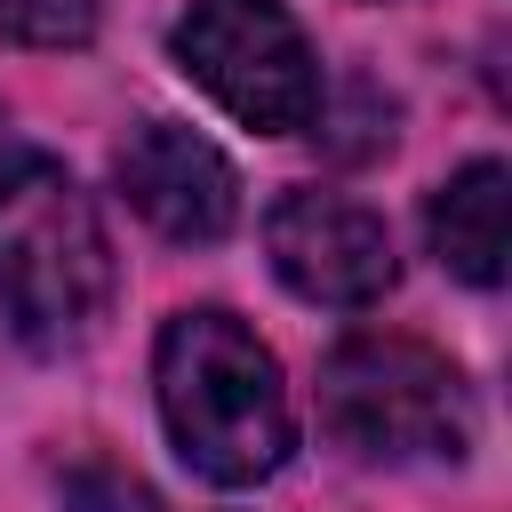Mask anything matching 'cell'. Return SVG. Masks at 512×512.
Here are the masks:
<instances>
[{"label":"cell","instance_id":"cell-1","mask_svg":"<svg viewBox=\"0 0 512 512\" xmlns=\"http://www.w3.org/2000/svg\"><path fill=\"white\" fill-rule=\"evenodd\" d=\"M152 392L176 456L208 488H256L296 456V408H288L280 360L224 304H192L160 328Z\"/></svg>","mask_w":512,"mask_h":512},{"label":"cell","instance_id":"cell-2","mask_svg":"<svg viewBox=\"0 0 512 512\" xmlns=\"http://www.w3.org/2000/svg\"><path fill=\"white\" fill-rule=\"evenodd\" d=\"M0 312L32 352H72L112 312V240L72 168L0 136Z\"/></svg>","mask_w":512,"mask_h":512},{"label":"cell","instance_id":"cell-3","mask_svg":"<svg viewBox=\"0 0 512 512\" xmlns=\"http://www.w3.org/2000/svg\"><path fill=\"white\" fill-rule=\"evenodd\" d=\"M320 432L360 464H456L472 448V384L416 336H344L320 360Z\"/></svg>","mask_w":512,"mask_h":512},{"label":"cell","instance_id":"cell-4","mask_svg":"<svg viewBox=\"0 0 512 512\" xmlns=\"http://www.w3.org/2000/svg\"><path fill=\"white\" fill-rule=\"evenodd\" d=\"M168 56L256 136H296L320 120V56L280 0H192L168 32Z\"/></svg>","mask_w":512,"mask_h":512},{"label":"cell","instance_id":"cell-5","mask_svg":"<svg viewBox=\"0 0 512 512\" xmlns=\"http://www.w3.org/2000/svg\"><path fill=\"white\" fill-rule=\"evenodd\" d=\"M264 256H272L280 288L320 304V312H368L400 280L392 224L368 200L320 192V184H296V192H280L264 208Z\"/></svg>","mask_w":512,"mask_h":512},{"label":"cell","instance_id":"cell-6","mask_svg":"<svg viewBox=\"0 0 512 512\" xmlns=\"http://www.w3.org/2000/svg\"><path fill=\"white\" fill-rule=\"evenodd\" d=\"M112 176H120V200L176 248H216L240 224L232 160L184 120H136L112 152Z\"/></svg>","mask_w":512,"mask_h":512},{"label":"cell","instance_id":"cell-7","mask_svg":"<svg viewBox=\"0 0 512 512\" xmlns=\"http://www.w3.org/2000/svg\"><path fill=\"white\" fill-rule=\"evenodd\" d=\"M424 240L456 280L496 288L504 280V248H512V168L504 160H464L424 200Z\"/></svg>","mask_w":512,"mask_h":512},{"label":"cell","instance_id":"cell-8","mask_svg":"<svg viewBox=\"0 0 512 512\" xmlns=\"http://www.w3.org/2000/svg\"><path fill=\"white\" fill-rule=\"evenodd\" d=\"M0 40L16 48H88L96 0H0Z\"/></svg>","mask_w":512,"mask_h":512},{"label":"cell","instance_id":"cell-9","mask_svg":"<svg viewBox=\"0 0 512 512\" xmlns=\"http://www.w3.org/2000/svg\"><path fill=\"white\" fill-rule=\"evenodd\" d=\"M64 512H160V496L120 464H72L64 472Z\"/></svg>","mask_w":512,"mask_h":512}]
</instances>
